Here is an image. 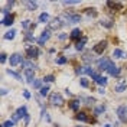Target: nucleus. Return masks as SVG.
Returning a JSON list of instances; mask_svg holds the SVG:
<instances>
[{
  "mask_svg": "<svg viewBox=\"0 0 127 127\" xmlns=\"http://www.w3.org/2000/svg\"><path fill=\"white\" fill-rule=\"evenodd\" d=\"M29 120H31V117H29V114L25 117V124H29Z\"/></svg>",
  "mask_w": 127,
  "mask_h": 127,
  "instance_id": "37998d69",
  "label": "nucleus"
},
{
  "mask_svg": "<svg viewBox=\"0 0 127 127\" xmlns=\"http://www.w3.org/2000/svg\"><path fill=\"white\" fill-rule=\"evenodd\" d=\"M127 88V84L124 79H120V82L116 85V93H123V91H126Z\"/></svg>",
  "mask_w": 127,
  "mask_h": 127,
  "instance_id": "ddd939ff",
  "label": "nucleus"
},
{
  "mask_svg": "<svg viewBox=\"0 0 127 127\" xmlns=\"http://www.w3.org/2000/svg\"><path fill=\"white\" fill-rule=\"evenodd\" d=\"M49 38H51V31H49V29H46V31L42 32L40 38L38 39V43H39V45H45V42H46Z\"/></svg>",
  "mask_w": 127,
  "mask_h": 127,
  "instance_id": "1a4fd4ad",
  "label": "nucleus"
},
{
  "mask_svg": "<svg viewBox=\"0 0 127 127\" xmlns=\"http://www.w3.org/2000/svg\"><path fill=\"white\" fill-rule=\"evenodd\" d=\"M16 113H17V114H19L20 117H26V116H28V110H26V107H25V105H22V107H19Z\"/></svg>",
  "mask_w": 127,
  "mask_h": 127,
  "instance_id": "4be33fe9",
  "label": "nucleus"
},
{
  "mask_svg": "<svg viewBox=\"0 0 127 127\" xmlns=\"http://www.w3.org/2000/svg\"><path fill=\"white\" fill-rule=\"evenodd\" d=\"M13 126H15V121L13 120H7V121H4L1 124V127H13Z\"/></svg>",
  "mask_w": 127,
  "mask_h": 127,
  "instance_id": "2f4dec72",
  "label": "nucleus"
},
{
  "mask_svg": "<svg viewBox=\"0 0 127 127\" xmlns=\"http://www.w3.org/2000/svg\"><path fill=\"white\" fill-rule=\"evenodd\" d=\"M91 77H93V79H94L98 85H101V87H104V85L107 84V78H105V77H101V75H98V74H95V72Z\"/></svg>",
  "mask_w": 127,
  "mask_h": 127,
  "instance_id": "6e6552de",
  "label": "nucleus"
},
{
  "mask_svg": "<svg viewBox=\"0 0 127 127\" xmlns=\"http://www.w3.org/2000/svg\"><path fill=\"white\" fill-rule=\"evenodd\" d=\"M25 6H26V9H28V10L33 12L35 9L38 7V3H36V1H25Z\"/></svg>",
  "mask_w": 127,
  "mask_h": 127,
  "instance_id": "a211bd4d",
  "label": "nucleus"
},
{
  "mask_svg": "<svg viewBox=\"0 0 127 127\" xmlns=\"http://www.w3.org/2000/svg\"><path fill=\"white\" fill-rule=\"evenodd\" d=\"M54 79H55L54 75H46V77H43V78H42V81H43V82H52Z\"/></svg>",
  "mask_w": 127,
  "mask_h": 127,
  "instance_id": "473e14b6",
  "label": "nucleus"
},
{
  "mask_svg": "<svg viewBox=\"0 0 127 127\" xmlns=\"http://www.w3.org/2000/svg\"><path fill=\"white\" fill-rule=\"evenodd\" d=\"M48 91H49V87H48V85H45V87H42L40 88V95H42V97H45V95H48Z\"/></svg>",
  "mask_w": 127,
  "mask_h": 127,
  "instance_id": "7c9ffc66",
  "label": "nucleus"
},
{
  "mask_svg": "<svg viewBox=\"0 0 127 127\" xmlns=\"http://www.w3.org/2000/svg\"><path fill=\"white\" fill-rule=\"evenodd\" d=\"M107 72H108L110 75H113V77H119V75H120V68H119V66H116L114 62L111 61L110 65H108V68H107Z\"/></svg>",
  "mask_w": 127,
  "mask_h": 127,
  "instance_id": "0eeeda50",
  "label": "nucleus"
},
{
  "mask_svg": "<svg viewBox=\"0 0 127 127\" xmlns=\"http://www.w3.org/2000/svg\"><path fill=\"white\" fill-rule=\"evenodd\" d=\"M98 93H100V94H104V93H105L104 87H100V88H98Z\"/></svg>",
  "mask_w": 127,
  "mask_h": 127,
  "instance_id": "c03bdc74",
  "label": "nucleus"
},
{
  "mask_svg": "<svg viewBox=\"0 0 127 127\" xmlns=\"http://www.w3.org/2000/svg\"><path fill=\"white\" fill-rule=\"evenodd\" d=\"M42 82H43L42 79H35L32 85H33V88H39V90H40V88H42Z\"/></svg>",
  "mask_w": 127,
  "mask_h": 127,
  "instance_id": "c85d7f7f",
  "label": "nucleus"
},
{
  "mask_svg": "<svg viewBox=\"0 0 127 127\" xmlns=\"http://www.w3.org/2000/svg\"><path fill=\"white\" fill-rule=\"evenodd\" d=\"M6 56H7L6 54H1V55H0V62H1V64H4V62H6V59H7Z\"/></svg>",
  "mask_w": 127,
  "mask_h": 127,
  "instance_id": "ea45409f",
  "label": "nucleus"
},
{
  "mask_svg": "<svg viewBox=\"0 0 127 127\" xmlns=\"http://www.w3.org/2000/svg\"><path fill=\"white\" fill-rule=\"evenodd\" d=\"M105 48H107V42H105V40H101V42H98V43L93 48V51H94V54L101 55L104 51H105Z\"/></svg>",
  "mask_w": 127,
  "mask_h": 127,
  "instance_id": "423d86ee",
  "label": "nucleus"
},
{
  "mask_svg": "<svg viewBox=\"0 0 127 127\" xmlns=\"http://www.w3.org/2000/svg\"><path fill=\"white\" fill-rule=\"evenodd\" d=\"M85 43H87V38H85V36H82V38H81V39L77 42V43H75V48H77V51H82Z\"/></svg>",
  "mask_w": 127,
  "mask_h": 127,
  "instance_id": "dca6fc26",
  "label": "nucleus"
},
{
  "mask_svg": "<svg viewBox=\"0 0 127 127\" xmlns=\"http://www.w3.org/2000/svg\"><path fill=\"white\" fill-rule=\"evenodd\" d=\"M110 62L111 61L108 59V58H101V59L97 61V66H98V69H101V71H107V68H108Z\"/></svg>",
  "mask_w": 127,
  "mask_h": 127,
  "instance_id": "39448f33",
  "label": "nucleus"
},
{
  "mask_svg": "<svg viewBox=\"0 0 127 127\" xmlns=\"http://www.w3.org/2000/svg\"><path fill=\"white\" fill-rule=\"evenodd\" d=\"M48 20H49V15H48V13H40L39 15V22L40 23H49Z\"/></svg>",
  "mask_w": 127,
  "mask_h": 127,
  "instance_id": "5701e85b",
  "label": "nucleus"
},
{
  "mask_svg": "<svg viewBox=\"0 0 127 127\" xmlns=\"http://www.w3.org/2000/svg\"><path fill=\"white\" fill-rule=\"evenodd\" d=\"M79 100H72L71 103H69V108H71L72 111H78V108H79Z\"/></svg>",
  "mask_w": 127,
  "mask_h": 127,
  "instance_id": "aec40b11",
  "label": "nucleus"
},
{
  "mask_svg": "<svg viewBox=\"0 0 127 127\" xmlns=\"http://www.w3.org/2000/svg\"><path fill=\"white\" fill-rule=\"evenodd\" d=\"M85 13L88 16H91V17H97V12H95V9H85Z\"/></svg>",
  "mask_w": 127,
  "mask_h": 127,
  "instance_id": "cd10ccee",
  "label": "nucleus"
},
{
  "mask_svg": "<svg viewBox=\"0 0 127 127\" xmlns=\"http://www.w3.org/2000/svg\"><path fill=\"white\" fill-rule=\"evenodd\" d=\"M25 77H26V81L29 82V84H33V81H35V71L33 69H25Z\"/></svg>",
  "mask_w": 127,
  "mask_h": 127,
  "instance_id": "9b49d317",
  "label": "nucleus"
},
{
  "mask_svg": "<svg viewBox=\"0 0 127 127\" xmlns=\"http://www.w3.org/2000/svg\"><path fill=\"white\" fill-rule=\"evenodd\" d=\"M23 97L26 100H29V98H31V93H29V91H23Z\"/></svg>",
  "mask_w": 127,
  "mask_h": 127,
  "instance_id": "79ce46f5",
  "label": "nucleus"
},
{
  "mask_svg": "<svg viewBox=\"0 0 127 127\" xmlns=\"http://www.w3.org/2000/svg\"><path fill=\"white\" fill-rule=\"evenodd\" d=\"M78 3L79 1H72V0H69V1H62V4H65V6H75Z\"/></svg>",
  "mask_w": 127,
  "mask_h": 127,
  "instance_id": "e433bc0d",
  "label": "nucleus"
},
{
  "mask_svg": "<svg viewBox=\"0 0 127 127\" xmlns=\"http://www.w3.org/2000/svg\"><path fill=\"white\" fill-rule=\"evenodd\" d=\"M79 82H81V85H82L84 88H87V87H88V81H87L85 78H81V79H79Z\"/></svg>",
  "mask_w": 127,
  "mask_h": 127,
  "instance_id": "58836bf2",
  "label": "nucleus"
},
{
  "mask_svg": "<svg viewBox=\"0 0 127 127\" xmlns=\"http://www.w3.org/2000/svg\"><path fill=\"white\" fill-rule=\"evenodd\" d=\"M7 74H9V75H12L13 78H16L17 81H22V75H20V74H17V72L12 71V69H7Z\"/></svg>",
  "mask_w": 127,
  "mask_h": 127,
  "instance_id": "b1692460",
  "label": "nucleus"
},
{
  "mask_svg": "<svg viewBox=\"0 0 127 127\" xmlns=\"http://www.w3.org/2000/svg\"><path fill=\"white\" fill-rule=\"evenodd\" d=\"M78 127H81V126H78Z\"/></svg>",
  "mask_w": 127,
  "mask_h": 127,
  "instance_id": "09e8293b",
  "label": "nucleus"
},
{
  "mask_svg": "<svg viewBox=\"0 0 127 127\" xmlns=\"http://www.w3.org/2000/svg\"><path fill=\"white\" fill-rule=\"evenodd\" d=\"M75 119L79 120V121H84V123H87V121H90V119H88V116L85 114V113H78L77 116H75Z\"/></svg>",
  "mask_w": 127,
  "mask_h": 127,
  "instance_id": "6ab92c4d",
  "label": "nucleus"
},
{
  "mask_svg": "<svg viewBox=\"0 0 127 127\" xmlns=\"http://www.w3.org/2000/svg\"><path fill=\"white\" fill-rule=\"evenodd\" d=\"M22 26H23L25 29H28V28H31V26H32L31 20H23V22H22Z\"/></svg>",
  "mask_w": 127,
  "mask_h": 127,
  "instance_id": "4c0bfd02",
  "label": "nucleus"
},
{
  "mask_svg": "<svg viewBox=\"0 0 127 127\" xmlns=\"http://www.w3.org/2000/svg\"><path fill=\"white\" fill-rule=\"evenodd\" d=\"M65 62H66V58H65V56H61V58L56 59V64H58V65H64Z\"/></svg>",
  "mask_w": 127,
  "mask_h": 127,
  "instance_id": "c9c22d12",
  "label": "nucleus"
},
{
  "mask_svg": "<svg viewBox=\"0 0 127 127\" xmlns=\"http://www.w3.org/2000/svg\"><path fill=\"white\" fill-rule=\"evenodd\" d=\"M13 4H15V1H7V6H9V7H12Z\"/></svg>",
  "mask_w": 127,
  "mask_h": 127,
  "instance_id": "49530a36",
  "label": "nucleus"
},
{
  "mask_svg": "<svg viewBox=\"0 0 127 127\" xmlns=\"http://www.w3.org/2000/svg\"><path fill=\"white\" fill-rule=\"evenodd\" d=\"M22 66H23L25 69H33V68H35V65H33L31 61H23V62H22Z\"/></svg>",
  "mask_w": 127,
  "mask_h": 127,
  "instance_id": "393cba45",
  "label": "nucleus"
},
{
  "mask_svg": "<svg viewBox=\"0 0 127 127\" xmlns=\"http://www.w3.org/2000/svg\"><path fill=\"white\" fill-rule=\"evenodd\" d=\"M49 101L54 104V105H62L64 98L59 93H54V94H51V97H49Z\"/></svg>",
  "mask_w": 127,
  "mask_h": 127,
  "instance_id": "f257e3e1",
  "label": "nucleus"
},
{
  "mask_svg": "<svg viewBox=\"0 0 127 127\" xmlns=\"http://www.w3.org/2000/svg\"><path fill=\"white\" fill-rule=\"evenodd\" d=\"M77 74H88V75H93L94 71H93L88 65H85V66H79L78 69H77Z\"/></svg>",
  "mask_w": 127,
  "mask_h": 127,
  "instance_id": "f8f14e48",
  "label": "nucleus"
},
{
  "mask_svg": "<svg viewBox=\"0 0 127 127\" xmlns=\"http://www.w3.org/2000/svg\"><path fill=\"white\" fill-rule=\"evenodd\" d=\"M7 94V90L6 88H1V95H6Z\"/></svg>",
  "mask_w": 127,
  "mask_h": 127,
  "instance_id": "a18cd8bd",
  "label": "nucleus"
},
{
  "mask_svg": "<svg viewBox=\"0 0 127 127\" xmlns=\"http://www.w3.org/2000/svg\"><path fill=\"white\" fill-rule=\"evenodd\" d=\"M100 23H101V26H104V28H108V29H110V28H113V22H111V20H103V22H100Z\"/></svg>",
  "mask_w": 127,
  "mask_h": 127,
  "instance_id": "c756f323",
  "label": "nucleus"
},
{
  "mask_svg": "<svg viewBox=\"0 0 127 127\" xmlns=\"http://www.w3.org/2000/svg\"><path fill=\"white\" fill-rule=\"evenodd\" d=\"M104 111H105V105H98V107L94 110V114L95 116H100V114L104 113Z\"/></svg>",
  "mask_w": 127,
  "mask_h": 127,
  "instance_id": "bb28decb",
  "label": "nucleus"
},
{
  "mask_svg": "<svg viewBox=\"0 0 127 127\" xmlns=\"http://www.w3.org/2000/svg\"><path fill=\"white\" fill-rule=\"evenodd\" d=\"M25 39H26V42H33V40H35V38H33V35H32V33L26 32V36H25Z\"/></svg>",
  "mask_w": 127,
  "mask_h": 127,
  "instance_id": "72a5a7b5",
  "label": "nucleus"
},
{
  "mask_svg": "<svg viewBox=\"0 0 127 127\" xmlns=\"http://www.w3.org/2000/svg\"><path fill=\"white\" fill-rule=\"evenodd\" d=\"M48 26H49V31H55V29H58V28H61V26H64V22L61 17H55L52 22H49L48 23Z\"/></svg>",
  "mask_w": 127,
  "mask_h": 127,
  "instance_id": "7ed1b4c3",
  "label": "nucleus"
},
{
  "mask_svg": "<svg viewBox=\"0 0 127 127\" xmlns=\"http://www.w3.org/2000/svg\"><path fill=\"white\" fill-rule=\"evenodd\" d=\"M113 56L114 58H127V52L121 51V49H114L113 51Z\"/></svg>",
  "mask_w": 127,
  "mask_h": 127,
  "instance_id": "f3484780",
  "label": "nucleus"
},
{
  "mask_svg": "<svg viewBox=\"0 0 127 127\" xmlns=\"http://www.w3.org/2000/svg\"><path fill=\"white\" fill-rule=\"evenodd\" d=\"M117 117H119L120 121H127V107L126 105H121L117 108Z\"/></svg>",
  "mask_w": 127,
  "mask_h": 127,
  "instance_id": "f03ea898",
  "label": "nucleus"
},
{
  "mask_svg": "<svg viewBox=\"0 0 127 127\" xmlns=\"http://www.w3.org/2000/svg\"><path fill=\"white\" fill-rule=\"evenodd\" d=\"M13 20H15V16L9 15V16H6V17H3L1 25H4V26H12V25H13Z\"/></svg>",
  "mask_w": 127,
  "mask_h": 127,
  "instance_id": "2eb2a0df",
  "label": "nucleus"
},
{
  "mask_svg": "<svg viewBox=\"0 0 127 127\" xmlns=\"http://www.w3.org/2000/svg\"><path fill=\"white\" fill-rule=\"evenodd\" d=\"M107 6L108 7H113V9H119V10L123 7V4L119 3V1H107Z\"/></svg>",
  "mask_w": 127,
  "mask_h": 127,
  "instance_id": "412c9836",
  "label": "nucleus"
},
{
  "mask_svg": "<svg viewBox=\"0 0 127 127\" xmlns=\"http://www.w3.org/2000/svg\"><path fill=\"white\" fill-rule=\"evenodd\" d=\"M81 38H82V32L79 31V29H74V31L71 32V39L72 40H77V42H78Z\"/></svg>",
  "mask_w": 127,
  "mask_h": 127,
  "instance_id": "4468645a",
  "label": "nucleus"
},
{
  "mask_svg": "<svg viewBox=\"0 0 127 127\" xmlns=\"http://www.w3.org/2000/svg\"><path fill=\"white\" fill-rule=\"evenodd\" d=\"M9 62L12 66H16V65H19V64L23 62V59H22V55L20 54H13V55H10L9 58Z\"/></svg>",
  "mask_w": 127,
  "mask_h": 127,
  "instance_id": "20e7f679",
  "label": "nucleus"
},
{
  "mask_svg": "<svg viewBox=\"0 0 127 127\" xmlns=\"http://www.w3.org/2000/svg\"><path fill=\"white\" fill-rule=\"evenodd\" d=\"M26 55H28V58H29V59H32V58H36V56L39 55V51H38L36 48H33V46H28V48H26Z\"/></svg>",
  "mask_w": 127,
  "mask_h": 127,
  "instance_id": "9d476101",
  "label": "nucleus"
},
{
  "mask_svg": "<svg viewBox=\"0 0 127 127\" xmlns=\"http://www.w3.org/2000/svg\"><path fill=\"white\" fill-rule=\"evenodd\" d=\"M104 127H111V126H110V124H105V126H104Z\"/></svg>",
  "mask_w": 127,
  "mask_h": 127,
  "instance_id": "de8ad7c7",
  "label": "nucleus"
},
{
  "mask_svg": "<svg viewBox=\"0 0 127 127\" xmlns=\"http://www.w3.org/2000/svg\"><path fill=\"white\" fill-rule=\"evenodd\" d=\"M82 61H84V62H87V64H90V62H93L94 59H93V56H90V55L87 54V55L82 56Z\"/></svg>",
  "mask_w": 127,
  "mask_h": 127,
  "instance_id": "f704fd0d",
  "label": "nucleus"
},
{
  "mask_svg": "<svg viewBox=\"0 0 127 127\" xmlns=\"http://www.w3.org/2000/svg\"><path fill=\"white\" fill-rule=\"evenodd\" d=\"M19 119H20V116H19L17 113H15V114H13V117H12V120H13L15 123H16V121H17V120H19Z\"/></svg>",
  "mask_w": 127,
  "mask_h": 127,
  "instance_id": "a19ab883",
  "label": "nucleus"
},
{
  "mask_svg": "<svg viewBox=\"0 0 127 127\" xmlns=\"http://www.w3.org/2000/svg\"><path fill=\"white\" fill-rule=\"evenodd\" d=\"M15 35H16V31H15V29H10V31L4 35V39H13V38H15Z\"/></svg>",
  "mask_w": 127,
  "mask_h": 127,
  "instance_id": "a878e982",
  "label": "nucleus"
}]
</instances>
